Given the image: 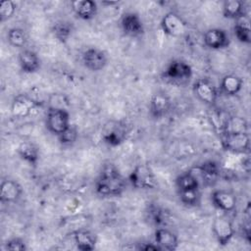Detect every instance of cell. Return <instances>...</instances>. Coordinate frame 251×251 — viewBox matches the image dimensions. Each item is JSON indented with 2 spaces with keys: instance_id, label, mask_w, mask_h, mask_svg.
<instances>
[{
  "instance_id": "obj_5",
  "label": "cell",
  "mask_w": 251,
  "mask_h": 251,
  "mask_svg": "<svg viewBox=\"0 0 251 251\" xmlns=\"http://www.w3.org/2000/svg\"><path fill=\"white\" fill-rule=\"evenodd\" d=\"M192 74V69L188 63L176 59L167 66L163 73V77L171 83L183 84L191 78Z\"/></svg>"
},
{
  "instance_id": "obj_11",
  "label": "cell",
  "mask_w": 251,
  "mask_h": 251,
  "mask_svg": "<svg viewBox=\"0 0 251 251\" xmlns=\"http://www.w3.org/2000/svg\"><path fill=\"white\" fill-rule=\"evenodd\" d=\"M40 106V103L26 94L17 95L11 105V111L14 117L23 119L31 115V113Z\"/></svg>"
},
{
  "instance_id": "obj_18",
  "label": "cell",
  "mask_w": 251,
  "mask_h": 251,
  "mask_svg": "<svg viewBox=\"0 0 251 251\" xmlns=\"http://www.w3.org/2000/svg\"><path fill=\"white\" fill-rule=\"evenodd\" d=\"M71 238L80 251H92L97 244V235L89 229H76L71 233Z\"/></svg>"
},
{
  "instance_id": "obj_27",
  "label": "cell",
  "mask_w": 251,
  "mask_h": 251,
  "mask_svg": "<svg viewBox=\"0 0 251 251\" xmlns=\"http://www.w3.org/2000/svg\"><path fill=\"white\" fill-rule=\"evenodd\" d=\"M233 32L236 39L244 44L251 43V30L249 26V22L245 19V17L240 18L235 21L233 25Z\"/></svg>"
},
{
  "instance_id": "obj_25",
  "label": "cell",
  "mask_w": 251,
  "mask_h": 251,
  "mask_svg": "<svg viewBox=\"0 0 251 251\" xmlns=\"http://www.w3.org/2000/svg\"><path fill=\"white\" fill-rule=\"evenodd\" d=\"M17 152L20 158L30 166H35L39 161V150L37 146L32 142H22L19 145Z\"/></svg>"
},
{
  "instance_id": "obj_28",
  "label": "cell",
  "mask_w": 251,
  "mask_h": 251,
  "mask_svg": "<svg viewBox=\"0 0 251 251\" xmlns=\"http://www.w3.org/2000/svg\"><path fill=\"white\" fill-rule=\"evenodd\" d=\"M7 40L9 44L16 48H24L27 43L25 31L21 27H12L7 32Z\"/></svg>"
},
{
  "instance_id": "obj_21",
  "label": "cell",
  "mask_w": 251,
  "mask_h": 251,
  "mask_svg": "<svg viewBox=\"0 0 251 251\" xmlns=\"http://www.w3.org/2000/svg\"><path fill=\"white\" fill-rule=\"evenodd\" d=\"M72 10L77 18L83 21H90L97 15V3L92 0H75L71 3Z\"/></svg>"
},
{
  "instance_id": "obj_13",
  "label": "cell",
  "mask_w": 251,
  "mask_h": 251,
  "mask_svg": "<svg viewBox=\"0 0 251 251\" xmlns=\"http://www.w3.org/2000/svg\"><path fill=\"white\" fill-rule=\"evenodd\" d=\"M172 107L170 97L162 91L152 95L149 102V115L154 120L163 119L168 115Z\"/></svg>"
},
{
  "instance_id": "obj_34",
  "label": "cell",
  "mask_w": 251,
  "mask_h": 251,
  "mask_svg": "<svg viewBox=\"0 0 251 251\" xmlns=\"http://www.w3.org/2000/svg\"><path fill=\"white\" fill-rule=\"evenodd\" d=\"M137 250H153V251H161L160 247L155 243V242H141L138 243V246L136 247Z\"/></svg>"
},
{
  "instance_id": "obj_7",
  "label": "cell",
  "mask_w": 251,
  "mask_h": 251,
  "mask_svg": "<svg viewBox=\"0 0 251 251\" xmlns=\"http://www.w3.org/2000/svg\"><path fill=\"white\" fill-rule=\"evenodd\" d=\"M212 230L217 242L222 245H227L234 235V227L231 221L226 216H218L212 224Z\"/></svg>"
},
{
  "instance_id": "obj_16",
  "label": "cell",
  "mask_w": 251,
  "mask_h": 251,
  "mask_svg": "<svg viewBox=\"0 0 251 251\" xmlns=\"http://www.w3.org/2000/svg\"><path fill=\"white\" fill-rule=\"evenodd\" d=\"M211 201L215 208L223 212H232L236 208V196L227 190L218 189L212 192Z\"/></svg>"
},
{
  "instance_id": "obj_9",
  "label": "cell",
  "mask_w": 251,
  "mask_h": 251,
  "mask_svg": "<svg viewBox=\"0 0 251 251\" xmlns=\"http://www.w3.org/2000/svg\"><path fill=\"white\" fill-rule=\"evenodd\" d=\"M120 26L124 34L128 37L136 38L144 33L142 20L134 12H126L120 20Z\"/></svg>"
},
{
  "instance_id": "obj_31",
  "label": "cell",
  "mask_w": 251,
  "mask_h": 251,
  "mask_svg": "<svg viewBox=\"0 0 251 251\" xmlns=\"http://www.w3.org/2000/svg\"><path fill=\"white\" fill-rule=\"evenodd\" d=\"M77 136H78V133H77L76 128L74 127L73 126H71L66 131H64L61 135H59L58 138H59L61 144L70 146L76 141Z\"/></svg>"
},
{
  "instance_id": "obj_19",
  "label": "cell",
  "mask_w": 251,
  "mask_h": 251,
  "mask_svg": "<svg viewBox=\"0 0 251 251\" xmlns=\"http://www.w3.org/2000/svg\"><path fill=\"white\" fill-rule=\"evenodd\" d=\"M154 242L160 247L161 250L174 251L178 246V237L171 229L159 226L154 232Z\"/></svg>"
},
{
  "instance_id": "obj_2",
  "label": "cell",
  "mask_w": 251,
  "mask_h": 251,
  "mask_svg": "<svg viewBox=\"0 0 251 251\" xmlns=\"http://www.w3.org/2000/svg\"><path fill=\"white\" fill-rule=\"evenodd\" d=\"M45 126L52 134L61 135L72 126L70 113L63 107H50L46 113Z\"/></svg>"
},
{
  "instance_id": "obj_6",
  "label": "cell",
  "mask_w": 251,
  "mask_h": 251,
  "mask_svg": "<svg viewBox=\"0 0 251 251\" xmlns=\"http://www.w3.org/2000/svg\"><path fill=\"white\" fill-rule=\"evenodd\" d=\"M126 127L121 122H109L102 130V140L110 147L120 146L126 141Z\"/></svg>"
},
{
  "instance_id": "obj_1",
  "label": "cell",
  "mask_w": 251,
  "mask_h": 251,
  "mask_svg": "<svg viewBox=\"0 0 251 251\" xmlns=\"http://www.w3.org/2000/svg\"><path fill=\"white\" fill-rule=\"evenodd\" d=\"M126 181L113 163H105L94 182L95 192L101 197H117L126 190Z\"/></svg>"
},
{
  "instance_id": "obj_33",
  "label": "cell",
  "mask_w": 251,
  "mask_h": 251,
  "mask_svg": "<svg viewBox=\"0 0 251 251\" xmlns=\"http://www.w3.org/2000/svg\"><path fill=\"white\" fill-rule=\"evenodd\" d=\"M148 213H149V218L151 219L150 221H152L156 226H160L165 223L166 215L164 214V211L161 208L157 206H151Z\"/></svg>"
},
{
  "instance_id": "obj_8",
  "label": "cell",
  "mask_w": 251,
  "mask_h": 251,
  "mask_svg": "<svg viewBox=\"0 0 251 251\" xmlns=\"http://www.w3.org/2000/svg\"><path fill=\"white\" fill-rule=\"evenodd\" d=\"M193 92L195 96L206 105H214L218 99V89L208 78H198L193 83Z\"/></svg>"
},
{
  "instance_id": "obj_12",
  "label": "cell",
  "mask_w": 251,
  "mask_h": 251,
  "mask_svg": "<svg viewBox=\"0 0 251 251\" xmlns=\"http://www.w3.org/2000/svg\"><path fill=\"white\" fill-rule=\"evenodd\" d=\"M161 28L169 36L180 37L185 33L186 24L178 15L169 12L161 20Z\"/></svg>"
},
{
  "instance_id": "obj_23",
  "label": "cell",
  "mask_w": 251,
  "mask_h": 251,
  "mask_svg": "<svg viewBox=\"0 0 251 251\" xmlns=\"http://www.w3.org/2000/svg\"><path fill=\"white\" fill-rule=\"evenodd\" d=\"M243 86V80L234 74L226 75L221 80V90L226 96H235L240 92Z\"/></svg>"
},
{
  "instance_id": "obj_32",
  "label": "cell",
  "mask_w": 251,
  "mask_h": 251,
  "mask_svg": "<svg viewBox=\"0 0 251 251\" xmlns=\"http://www.w3.org/2000/svg\"><path fill=\"white\" fill-rule=\"evenodd\" d=\"M5 249L12 251H25L27 249V246L23 238L13 237L6 241Z\"/></svg>"
},
{
  "instance_id": "obj_20",
  "label": "cell",
  "mask_w": 251,
  "mask_h": 251,
  "mask_svg": "<svg viewBox=\"0 0 251 251\" xmlns=\"http://www.w3.org/2000/svg\"><path fill=\"white\" fill-rule=\"evenodd\" d=\"M19 65L25 74H34L39 71L41 61L36 52L30 49H24L19 54Z\"/></svg>"
},
{
  "instance_id": "obj_24",
  "label": "cell",
  "mask_w": 251,
  "mask_h": 251,
  "mask_svg": "<svg viewBox=\"0 0 251 251\" xmlns=\"http://www.w3.org/2000/svg\"><path fill=\"white\" fill-rule=\"evenodd\" d=\"M177 191H187L193 189H200L201 183L193 170L180 174L176 179Z\"/></svg>"
},
{
  "instance_id": "obj_10",
  "label": "cell",
  "mask_w": 251,
  "mask_h": 251,
  "mask_svg": "<svg viewBox=\"0 0 251 251\" xmlns=\"http://www.w3.org/2000/svg\"><path fill=\"white\" fill-rule=\"evenodd\" d=\"M81 62L87 70L91 72H99L106 67L108 57L103 50L97 47H90L82 53Z\"/></svg>"
},
{
  "instance_id": "obj_26",
  "label": "cell",
  "mask_w": 251,
  "mask_h": 251,
  "mask_svg": "<svg viewBox=\"0 0 251 251\" xmlns=\"http://www.w3.org/2000/svg\"><path fill=\"white\" fill-rule=\"evenodd\" d=\"M52 31L58 41L65 43L70 39L74 32V25L69 21L61 20L54 24Z\"/></svg>"
},
{
  "instance_id": "obj_29",
  "label": "cell",
  "mask_w": 251,
  "mask_h": 251,
  "mask_svg": "<svg viewBox=\"0 0 251 251\" xmlns=\"http://www.w3.org/2000/svg\"><path fill=\"white\" fill-rule=\"evenodd\" d=\"M178 195H179L180 202L187 207H196L200 204V201H201L200 189L179 191Z\"/></svg>"
},
{
  "instance_id": "obj_30",
  "label": "cell",
  "mask_w": 251,
  "mask_h": 251,
  "mask_svg": "<svg viewBox=\"0 0 251 251\" xmlns=\"http://www.w3.org/2000/svg\"><path fill=\"white\" fill-rule=\"evenodd\" d=\"M16 9H17V6L15 2L11 0L2 1L0 3V21L5 22L11 19L15 14Z\"/></svg>"
},
{
  "instance_id": "obj_17",
  "label": "cell",
  "mask_w": 251,
  "mask_h": 251,
  "mask_svg": "<svg viewBox=\"0 0 251 251\" xmlns=\"http://www.w3.org/2000/svg\"><path fill=\"white\" fill-rule=\"evenodd\" d=\"M23 194L21 184L12 178H6L0 184V200L2 203H16Z\"/></svg>"
},
{
  "instance_id": "obj_14",
  "label": "cell",
  "mask_w": 251,
  "mask_h": 251,
  "mask_svg": "<svg viewBox=\"0 0 251 251\" xmlns=\"http://www.w3.org/2000/svg\"><path fill=\"white\" fill-rule=\"evenodd\" d=\"M196 176H198L201 185H212L214 184L218 177L220 176L221 170L220 165L212 160L205 161L196 168L192 169Z\"/></svg>"
},
{
  "instance_id": "obj_3",
  "label": "cell",
  "mask_w": 251,
  "mask_h": 251,
  "mask_svg": "<svg viewBox=\"0 0 251 251\" xmlns=\"http://www.w3.org/2000/svg\"><path fill=\"white\" fill-rule=\"evenodd\" d=\"M221 143L225 150L234 154H245L250 150V136L248 131L222 132Z\"/></svg>"
},
{
  "instance_id": "obj_15",
  "label": "cell",
  "mask_w": 251,
  "mask_h": 251,
  "mask_svg": "<svg viewBox=\"0 0 251 251\" xmlns=\"http://www.w3.org/2000/svg\"><path fill=\"white\" fill-rule=\"evenodd\" d=\"M204 44L213 50H220L228 47L229 37L225 29L214 27L206 30L203 36Z\"/></svg>"
},
{
  "instance_id": "obj_4",
  "label": "cell",
  "mask_w": 251,
  "mask_h": 251,
  "mask_svg": "<svg viewBox=\"0 0 251 251\" xmlns=\"http://www.w3.org/2000/svg\"><path fill=\"white\" fill-rule=\"evenodd\" d=\"M128 181L132 187L141 190H151L157 187V177L151 167L146 164H139L131 171Z\"/></svg>"
},
{
  "instance_id": "obj_22",
  "label": "cell",
  "mask_w": 251,
  "mask_h": 251,
  "mask_svg": "<svg viewBox=\"0 0 251 251\" xmlns=\"http://www.w3.org/2000/svg\"><path fill=\"white\" fill-rule=\"evenodd\" d=\"M223 15L226 19L238 20L246 17L245 3L240 0H226L223 3Z\"/></svg>"
}]
</instances>
